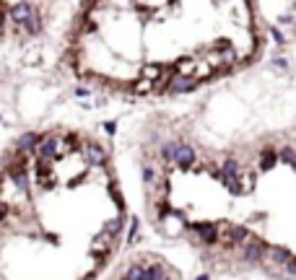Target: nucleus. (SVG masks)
I'll use <instances>...</instances> for the list:
<instances>
[{
  "mask_svg": "<svg viewBox=\"0 0 296 280\" xmlns=\"http://www.w3.org/2000/svg\"><path fill=\"white\" fill-rule=\"evenodd\" d=\"M268 249H270V244H265L263 239L249 236L244 244H239V260L247 262V265H258L268 257Z\"/></svg>",
  "mask_w": 296,
  "mask_h": 280,
  "instance_id": "1",
  "label": "nucleus"
},
{
  "mask_svg": "<svg viewBox=\"0 0 296 280\" xmlns=\"http://www.w3.org/2000/svg\"><path fill=\"white\" fill-rule=\"evenodd\" d=\"M200 86L198 75H185V73H174L166 78V94L180 96V94H192Z\"/></svg>",
  "mask_w": 296,
  "mask_h": 280,
  "instance_id": "2",
  "label": "nucleus"
},
{
  "mask_svg": "<svg viewBox=\"0 0 296 280\" xmlns=\"http://www.w3.org/2000/svg\"><path fill=\"white\" fill-rule=\"evenodd\" d=\"M60 143H63V138H57V135H42V140L34 150L36 161H47V164L57 161L60 158Z\"/></svg>",
  "mask_w": 296,
  "mask_h": 280,
  "instance_id": "3",
  "label": "nucleus"
},
{
  "mask_svg": "<svg viewBox=\"0 0 296 280\" xmlns=\"http://www.w3.org/2000/svg\"><path fill=\"white\" fill-rule=\"evenodd\" d=\"M81 153H83V161H86L89 166H107V161H109L107 148L102 143H96V140H86L83 148H81Z\"/></svg>",
  "mask_w": 296,
  "mask_h": 280,
  "instance_id": "4",
  "label": "nucleus"
},
{
  "mask_svg": "<svg viewBox=\"0 0 296 280\" xmlns=\"http://www.w3.org/2000/svg\"><path fill=\"white\" fill-rule=\"evenodd\" d=\"M8 177L13 182V187L29 197V174H26V156H18V161L8 166Z\"/></svg>",
  "mask_w": 296,
  "mask_h": 280,
  "instance_id": "5",
  "label": "nucleus"
},
{
  "mask_svg": "<svg viewBox=\"0 0 296 280\" xmlns=\"http://www.w3.org/2000/svg\"><path fill=\"white\" fill-rule=\"evenodd\" d=\"M190 228L200 236V242H203L205 247L219 244V226H216V223H210V221H200V223H190Z\"/></svg>",
  "mask_w": 296,
  "mask_h": 280,
  "instance_id": "6",
  "label": "nucleus"
},
{
  "mask_svg": "<svg viewBox=\"0 0 296 280\" xmlns=\"http://www.w3.org/2000/svg\"><path fill=\"white\" fill-rule=\"evenodd\" d=\"M195 161H198L195 148H192L190 143H182V140H180L177 153H174V166H177V169H182V171H187V169H192V166H195Z\"/></svg>",
  "mask_w": 296,
  "mask_h": 280,
  "instance_id": "7",
  "label": "nucleus"
},
{
  "mask_svg": "<svg viewBox=\"0 0 296 280\" xmlns=\"http://www.w3.org/2000/svg\"><path fill=\"white\" fill-rule=\"evenodd\" d=\"M39 140H42V135H39V133H34V130L21 133V135L16 138V143H13L16 156H29V153H34V150H36V145H39Z\"/></svg>",
  "mask_w": 296,
  "mask_h": 280,
  "instance_id": "8",
  "label": "nucleus"
},
{
  "mask_svg": "<svg viewBox=\"0 0 296 280\" xmlns=\"http://www.w3.org/2000/svg\"><path fill=\"white\" fill-rule=\"evenodd\" d=\"M34 13V6L26 0H16L13 6H8V21H13L18 29H24V24L29 21V16Z\"/></svg>",
  "mask_w": 296,
  "mask_h": 280,
  "instance_id": "9",
  "label": "nucleus"
},
{
  "mask_svg": "<svg viewBox=\"0 0 296 280\" xmlns=\"http://www.w3.org/2000/svg\"><path fill=\"white\" fill-rule=\"evenodd\" d=\"M249 236H252V233H249V228H244V226H239V223H231V226H226V244H229V247L244 244Z\"/></svg>",
  "mask_w": 296,
  "mask_h": 280,
  "instance_id": "10",
  "label": "nucleus"
},
{
  "mask_svg": "<svg viewBox=\"0 0 296 280\" xmlns=\"http://www.w3.org/2000/svg\"><path fill=\"white\" fill-rule=\"evenodd\" d=\"M42 29H45V16H42V13L34 8V13L29 16V21L24 24V31H26V34H31V36H39V34H42Z\"/></svg>",
  "mask_w": 296,
  "mask_h": 280,
  "instance_id": "11",
  "label": "nucleus"
},
{
  "mask_svg": "<svg viewBox=\"0 0 296 280\" xmlns=\"http://www.w3.org/2000/svg\"><path fill=\"white\" fill-rule=\"evenodd\" d=\"M268 257L273 260V265H278V267H283L293 254H291V249H286V247H270L268 249Z\"/></svg>",
  "mask_w": 296,
  "mask_h": 280,
  "instance_id": "12",
  "label": "nucleus"
},
{
  "mask_svg": "<svg viewBox=\"0 0 296 280\" xmlns=\"http://www.w3.org/2000/svg\"><path fill=\"white\" fill-rule=\"evenodd\" d=\"M177 145H180V140H166V143L159 148V156H161V161H164V164H174Z\"/></svg>",
  "mask_w": 296,
  "mask_h": 280,
  "instance_id": "13",
  "label": "nucleus"
},
{
  "mask_svg": "<svg viewBox=\"0 0 296 280\" xmlns=\"http://www.w3.org/2000/svg\"><path fill=\"white\" fill-rule=\"evenodd\" d=\"M275 164H278V150H275V148H263V153H260V169L268 171V169H273Z\"/></svg>",
  "mask_w": 296,
  "mask_h": 280,
  "instance_id": "14",
  "label": "nucleus"
},
{
  "mask_svg": "<svg viewBox=\"0 0 296 280\" xmlns=\"http://www.w3.org/2000/svg\"><path fill=\"white\" fill-rule=\"evenodd\" d=\"M122 228H125V213H120L117 218H112V221L104 223V233H107V236H120Z\"/></svg>",
  "mask_w": 296,
  "mask_h": 280,
  "instance_id": "15",
  "label": "nucleus"
},
{
  "mask_svg": "<svg viewBox=\"0 0 296 280\" xmlns=\"http://www.w3.org/2000/svg\"><path fill=\"white\" fill-rule=\"evenodd\" d=\"M125 280H146V265L143 262H133L125 272Z\"/></svg>",
  "mask_w": 296,
  "mask_h": 280,
  "instance_id": "16",
  "label": "nucleus"
},
{
  "mask_svg": "<svg viewBox=\"0 0 296 280\" xmlns=\"http://www.w3.org/2000/svg\"><path fill=\"white\" fill-rule=\"evenodd\" d=\"M278 161H283V164H288V166H296V150H293L291 145L278 148Z\"/></svg>",
  "mask_w": 296,
  "mask_h": 280,
  "instance_id": "17",
  "label": "nucleus"
},
{
  "mask_svg": "<svg viewBox=\"0 0 296 280\" xmlns=\"http://www.w3.org/2000/svg\"><path fill=\"white\" fill-rule=\"evenodd\" d=\"M164 275H166L164 265H148L146 267V280H161Z\"/></svg>",
  "mask_w": 296,
  "mask_h": 280,
  "instance_id": "18",
  "label": "nucleus"
},
{
  "mask_svg": "<svg viewBox=\"0 0 296 280\" xmlns=\"http://www.w3.org/2000/svg\"><path fill=\"white\" fill-rule=\"evenodd\" d=\"M141 174H143V184H148V187H151V184H153V179H156V171H153V166L143 164V171H141Z\"/></svg>",
  "mask_w": 296,
  "mask_h": 280,
  "instance_id": "19",
  "label": "nucleus"
},
{
  "mask_svg": "<svg viewBox=\"0 0 296 280\" xmlns=\"http://www.w3.org/2000/svg\"><path fill=\"white\" fill-rule=\"evenodd\" d=\"M138 228H141V221L133 216V218H130V231H128V244H133V242H135V233H138Z\"/></svg>",
  "mask_w": 296,
  "mask_h": 280,
  "instance_id": "20",
  "label": "nucleus"
},
{
  "mask_svg": "<svg viewBox=\"0 0 296 280\" xmlns=\"http://www.w3.org/2000/svg\"><path fill=\"white\" fill-rule=\"evenodd\" d=\"M281 270H283L288 277H296V257H291V260H288V262L281 267Z\"/></svg>",
  "mask_w": 296,
  "mask_h": 280,
  "instance_id": "21",
  "label": "nucleus"
},
{
  "mask_svg": "<svg viewBox=\"0 0 296 280\" xmlns=\"http://www.w3.org/2000/svg\"><path fill=\"white\" fill-rule=\"evenodd\" d=\"M270 36H273V42H278V45H286V34H283L281 29L270 26Z\"/></svg>",
  "mask_w": 296,
  "mask_h": 280,
  "instance_id": "22",
  "label": "nucleus"
},
{
  "mask_svg": "<svg viewBox=\"0 0 296 280\" xmlns=\"http://www.w3.org/2000/svg\"><path fill=\"white\" fill-rule=\"evenodd\" d=\"M6 24H8V6H3V3H0V34H3Z\"/></svg>",
  "mask_w": 296,
  "mask_h": 280,
  "instance_id": "23",
  "label": "nucleus"
},
{
  "mask_svg": "<svg viewBox=\"0 0 296 280\" xmlns=\"http://www.w3.org/2000/svg\"><path fill=\"white\" fill-rule=\"evenodd\" d=\"M104 133H107V135H114V133H117V122H114V119L104 122Z\"/></svg>",
  "mask_w": 296,
  "mask_h": 280,
  "instance_id": "24",
  "label": "nucleus"
},
{
  "mask_svg": "<svg viewBox=\"0 0 296 280\" xmlns=\"http://www.w3.org/2000/svg\"><path fill=\"white\" fill-rule=\"evenodd\" d=\"M75 96H78V99H86V96H91V91H89L86 86H78V89H75Z\"/></svg>",
  "mask_w": 296,
  "mask_h": 280,
  "instance_id": "25",
  "label": "nucleus"
},
{
  "mask_svg": "<svg viewBox=\"0 0 296 280\" xmlns=\"http://www.w3.org/2000/svg\"><path fill=\"white\" fill-rule=\"evenodd\" d=\"M273 65L281 68V70H286V68H288V60H286V57H273Z\"/></svg>",
  "mask_w": 296,
  "mask_h": 280,
  "instance_id": "26",
  "label": "nucleus"
},
{
  "mask_svg": "<svg viewBox=\"0 0 296 280\" xmlns=\"http://www.w3.org/2000/svg\"><path fill=\"white\" fill-rule=\"evenodd\" d=\"M6 216H8V205L3 203V200H0V223L6 221Z\"/></svg>",
  "mask_w": 296,
  "mask_h": 280,
  "instance_id": "27",
  "label": "nucleus"
},
{
  "mask_svg": "<svg viewBox=\"0 0 296 280\" xmlns=\"http://www.w3.org/2000/svg\"><path fill=\"white\" fill-rule=\"evenodd\" d=\"M195 280H210V277H208V275H198Z\"/></svg>",
  "mask_w": 296,
  "mask_h": 280,
  "instance_id": "28",
  "label": "nucleus"
},
{
  "mask_svg": "<svg viewBox=\"0 0 296 280\" xmlns=\"http://www.w3.org/2000/svg\"><path fill=\"white\" fill-rule=\"evenodd\" d=\"M161 280H172V277H169V275H164V277H161Z\"/></svg>",
  "mask_w": 296,
  "mask_h": 280,
  "instance_id": "29",
  "label": "nucleus"
},
{
  "mask_svg": "<svg viewBox=\"0 0 296 280\" xmlns=\"http://www.w3.org/2000/svg\"><path fill=\"white\" fill-rule=\"evenodd\" d=\"M26 3H31V0H26Z\"/></svg>",
  "mask_w": 296,
  "mask_h": 280,
  "instance_id": "30",
  "label": "nucleus"
},
{
  "mask_svg": "<svg viewBox=\"0 0 296 280\" xmlns=\"http://www.w3.org/2000/svg\"><path fill=\"white\" fill-rule=\"evenodd\" d=\"M0 119H3V117H0Z\"/></svg>",
  "mask_w": 296,
  "mask_h": 280,
  "instance_id": "31",
  "label": "nucleus"
},
{
  "mask_svg": "<svg viewBox=\"0 0 296 280\" xmlns=\"http://www.w3.org/2000/svg\"><path fill=\"white\" fill-rule=\"evenodd\" d=\"M122 280H125V277H122Z\"/></svg>",
  "mask_w": 296,
  "mask_h": 280,
  "instance_id": "32",
  "label": "nucleus"
}]
</instances>
